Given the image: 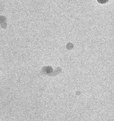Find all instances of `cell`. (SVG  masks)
<instances>
[{"instance_id": "cell-1", "label": "cell", "mask_w": 114, "mask_h": 121, "mask_svg": "<svg viewBox=\"0 0 114 121\" xmlns=\"http://www.w3.org/2000/svg\"><path fill=\"white\" fill-rule=\"evenodd\" d=\"M109 0H97L98 2L100 4H105Z\"/></svg>"}]
</instances>
